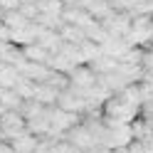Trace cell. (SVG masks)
I'll return each instance as SVG.
<instances>
[{"mask_svg":"<svg viewBox=\"0 0 153 153\" xmlns=\"http://www.w3.org/2000/svg\"><path fill=\"white\" fill-rule=\"evenodd\" d=\"M64 138L69 141V143H74L76 148H79L82 153H87V151H94V148H99V141L94 138V133L84 126V123L79 121L76 126H72L69 131L64 133Z\"/></svg>","mask_w":153,"mask_h":153,"instance_id":"1","label":"cell"},{"mask_svg":"<svg viewBox=\"0 0 153 153\" xmlns=\"http://www.w3.org/2000/svg\"><path fill=\"white\" fill-rule=\"evenodd\" d=\"M69 76V89L72 91H84V89H89L91 84H97V79H99V74L91 69L89 64H79V67H74V69L67 74Z\"/></svg>","mask_w":153,"mask_h":153,"instance_id":"2","label":"cell"},{"mask_svg":"<svg viewBox=\"0 0 153 153\" xmlns=\"http://www.w3.org/2000/svg\"><path fill=\"white\" fill-rule=\"evenodd\" d=\"M99 22L106 30V35H111V37H126V32L131 30V15L121 13V10H114L109 17H104Z\"/></svg>","mask_w":153,"mask_h":153,"instance_id":"3","label":"cell"},{"mask_svg":"<svg viewBox=\"0 0 153 153\" xmlns=\"http://www.w3.org/2000/svg\"><path fill=\"white\" fill-rule=\"evenodd\" d=\"M0 131H3L5 141L20 136L25 131V119L20 116V111H3L0 114Z\"/></svg>","mask_w":153,"mask_h":153,"instance_id":"4","label":"cell"},{"mask_svg":"<svg viewBox=\"0 0 153 153\" xmlns=\"http://www.w3.org/2000/svg\"><path fill=\"white\" fill-rule=\"evenodd\" d=\"M57 109H62V111H72V114H84V109H87V104H84V99L79 97L76 91L72 89H64L59 91V97H57V104H54Z\"/></svg>","mask_w":153,"mask_h":153,"instance_id":"5","label":"cell"},{"mask_svg":"<svg viewBox=\"0 0 153 153\" xmlns=\"http://www.w3.org/2000/svg\"><path fill=\"white\" fill-rule=\"evenodd\" d=\"M37 45L42 47V50H47L50 54H54L57 50L62 47V37H59V32L57 30H45V27H40V32H37V40H35Z\"/></svg>","mask_w":153,"mask_h":153,"instance_id":"6","label":"cell"},{"mask_svg":"<svg viewBox=\"0 0 153 153\" xmlns=\"http://www.w3.org/2000/svg\"><path fill=\"white\" fill-rule=\"evenodd\" d=\"M7 143L13 146V151H15V153H32V151H35V146H37V136H32L30 131H22L20 136L10 138Z\"/></svg>","mask_w":153,"mask_h":153,"instance_id":"7","label":"cell"},{"mask_svg":"<svg viewBox=\"0 0 153 153\" xmlns=\"http://www.w3.org/2000/svg\"><path fill=\"white\" fill-rule=\"evenodd\" d=\"M57 32H59V37H62V40H64L67 45H76V47H79L84 40H87L84 30H82V27H76V25H67V22H64V25H62Z\"/></svg>","mask_w":153,"mask_h":153,"instance_id":"8","label":"cell"},{"mask_svg":"<svg viewBox=\"0 0 153 153\" xmlns=\"http://www.w3.org/2000/svg\"><path fill=\"white\" fill-rule=\"evenodd\" d=\"M57 97H59V91H57V89L47 87V84H35V97L32 99L37 104H42V106H54Z\"/></svg>","mask_w":153,"mask_h":153,"instance_id":"9","label":"cell"},{"mask_svg":"<svg viewBox=\"0 0 153 153\" xmlns=\"http://www.w3.org/2000/svg\"><path fill=\"white\" fill-rule=\"evenodd\" d=\"M22 50V54H25V59L27 62H40V64H47V59H50V52L47 50H42L37 42H32V45H25V47H20Z\"/></svg>","mask_w":153,"mask_h":153,"instance_id":"10","label":"cell"},{"mask_svg":"<svg viewBox=\"0 0 153 153\" xmlns=\"http://www.w3.org/2000/svg\"><path fill=\"white\" fill-rule=\"evenodd\" d=\"M0 22H3L7 30H20V27H25L30 20H27V17H25L20 10H7V13L3 15V20H0Z\"/></svg>","mask_w":153,"mask_h":153,"instance_id":"11","label":"cell"},{"mask_svg":"<svg viewBox=\"0 0 153 153\" xmlns=\"http://www.w3.org/2000/svg\"><path fill=\"white\" fill-rule=\"evenodd\" d=\"M20 76H22V74L17 72L15 67H10V64H5L3 69H0V87H3V89H13L15 84L20 82Z\"/></svg>","mask_w":153,"mask_h":153,"instance_id":"12","label":"cell"},{"mask_svg":"<svg viewBox=\"0 0 153 153\" xmlns=\"http://www.w3.org/2000/svg\"><path fill=\"white\" fill-rule=\"evenodd\" d=\"M42 84H47V87H52V89H57V91H64V89H69V76L62 74V72L50 69V74H47V79H45Z\"/></svg>","mask_w":153,"mask_h":153,"instance_id":"13","label":"cell"},{"mask_svg":"<svg viewBox=\"0 0 153 153\" xmlns=\"http://www.w3.org/2000/svg\"><path fill=\"white\" fill-rule=\"evenodd\" d=\"M20 104H22V99L17 97L13 89H3V91H0V106H3L5 111H17Z\"/></svg>","mask_w":153,"mask_h":153,"instance_id":"14","label":"cell"},{"mask_svg":"<svg viewBox=\"0 0 153 153\" xmlns=\"http://www.w3.org/2000/svg\"><path fill=\"white\" fill-rule=\"evenodd\" d=\"M13 91H15L22 101H27V99H32V97H35V82H30V79H25V76H20V82L13 87Z\"/></svg>","mask_w":153,"mask_h":153,"instance_id":"15","label":"cell"},{"mask_svg":"<svg viewBox=\"0 0 153 153\" xmlns=\"http://www.w3.org/2000/svg\"><path fill=\"white\" fill-rule=\"evenodd\" d=\"M141 69L153 76V47H143V57H141Z\"/></svg>","mask_w":153,"mask_h":153,"instance_id":"16","label":"cell"},{"mask_svg":"<svg viewBox=\"0 0 153 153\" xmlns=\"http://www.w3.org/2000/svg\"><path fill=\"white\" fill-rule=\"evenodd\" d=\"M52 153H82V151L76 148L74 143H69L67 138H59V141L52 146Z\"/></svg>","mask_w":153,"mask_h":153,"instance_id":"17","label":"cell"},{"mask_svg":"<svg viewBox=\"0 0 153 153\" xmlns=\"http://www.w3.org/2000/svg\"><path fill=\"white\" fill-rule=\"evenodd\" d=\"M0 7L7 13V10H17L20 7V0H0Z\"/></svg>","mask_w":153,"mask_h":153,"instance_id":"18","label":"cell"},{"mask_svg":"<svg viewBox=\"0 0 153 153\" xmlns=\"http://www.w3.org/2000/svg\"><path fill=\"white\" fill-rule=\"evenodd\" d=\"M0 153H15V151H13V146L7 141H3V143H0Z\"/></svg>","mask_w":153,"mask_h":153,"instance_id":"19","label":"cell"},{"mask_svg":"<svg viewBox=\"0 0 153 153\" xmlns=\"http://www.w3.org/2000/svg\"><path fill=\"white\" fill-rule=\"evenodd\" d=\"M3 15H5V10H3V7H0V20H3Z\"/></svg>","mask_w":153,"mask_h":153,"instance_id":"20","label":"cell"},{"mask_svg":"<svg viewBox=\"0 0 153 153\" xmlns=\"http://www.w3.org/2000/svg\"><path fill=\"white\" fill-rule=\"evenodd\" d=\"M3 141H5V136H3V131H0V143H3Z\"/></svg>","mask_w":153,"mask_h":153,"instance_id":"21","label":"cell"},{"mask_svg":"<svg viewBox=\"0 0 153 153\" xmlns=\"http://www.w3.org/2000/svg\"><path fill=\"white\" fill-rule=\"evenodd\" d=\"M3 67H5V62H3V59H0V69H3Z\"/></svg>","mask_w":153,"mask_h":153,"instance_id":"22","label":"cell"}]
</instances>
